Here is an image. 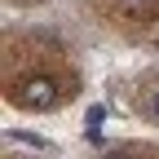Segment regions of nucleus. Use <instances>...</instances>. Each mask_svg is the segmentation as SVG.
Masks as SVG:
<instances>
[{
	"instance_id": "nucleus-4",
	"label": "nucleus",
	"mask_w": 159,
	"mask_h": 159,
	"mask_svg": "<svg viewBox=\"0 0 159 159\" xmlns=\"http://www.w3.org/2000/svg\"><path fill=\"white\" fill-rule=\"evenodd\" d=\"M128 5H150V0H128Z\"/></svg>"
},
{
	"instance_id": "nucleus-2",
	"label": "nucleus",
	"mask_w": 159,
	"mask_h": 159,
	"mask_svg": "<svg viewBox=\"0 0 159 159\" xmlns=\"http://www.w3.org/2000/svg\"><path fill=\"white\" fill-rule=\"evenodd\" d=\"M146 111H150V119H159V89L146 97Z\"/></svg>"
},
{
	"instance_id": "nucleus-1",
	"label": "nucleus",
	"mask_w": 159,
	"mask_h": 159,
	"mask_svg": "<svg viewBox=\"0 0 159 159\" xmlns=\"http://www.w3.org/2000/svg\"><path fill=\"white\" fill-rule=\"evenodd\" d=\"M18 102H22L27 111H53V106H57V84H53V75L31 71L22 84H18Z\"/></svg>"
},
{
	"instance_id": "nucleus-3",
	"label": "nucleus",
	"mask_w": 159,
	"mask_h": 159,
	"mask_svg": "<svg viewBox=\"0 0 159 159\" xmlns=\"http://www.w3.org/2000/svg\"><path fill=\"white\" fill-rule=\"evenodd\" d=\"M102 159H128V155H124V150H106Z\"/></svg>"
}]
</instances>
